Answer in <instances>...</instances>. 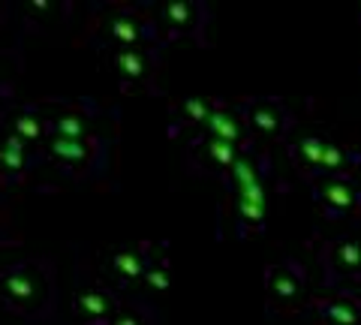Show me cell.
<instances>
[{
  "instance_id": "cell-1",
  "label": "cell",
  "mask_w": 361,
  "mask_h": 325,
  "mask_svg": "<svg viewBox=\"0 0 361 325\" xmlns=\"http://www.w3.org/2000/svg\"><path fill=\"white\" fill-rule=\"evenodd\" d=\"M54 283L42 262H16L0 271V301L25 319H42L51 310Z\"/></svg>"
},
{
  "instance_id": "cell-2",
  "label": "cell",
  "mask_w": 361,
  "mask_h": 325,
  "mask_svg": "<svg viewBox=\"0 0 361 325\" xmlns=\"http://www.w3.org/2000/svg\"><path fill=\"white\" fill-rule=\"evenodd\" d=\"M226 181L232 184L235 217H238L241 229L259 232L265 226V214H268V190H265L262 172H259V166L247 157V151L238 157V163L232 166Z\"/></svg>"
},
{
  "instance_id": "cell-3",
  "label": "cell",
  "mask_w": 361,
  "mask_h": 325,
  "mask_svg": "<svg viewBox=\"0 0 361 325\" xmlns=\"http://www.w3.org/2000/svg\"><path fill=\"white\" fill-rule=\"evenodd\" d=\"M45 154L54 160L70 178H90L99 166V139L82 136V139H45Z\"/></svg>"
},
{
  "instance_id": "cell-4",
  "label": "cell",
  "mask_w": 361,
  "mask_h": 325,
  "mask_svg": "<svg viewBox=\"0 0 361 325\" xmlns=\"http://www.w3.org/2000/svg\"><path fill=\"white\" fill-rule=\"evenodd\" d=\"M313 199H316V205L322 208V214L331 217V220L349 217V214H355V211L361 208L358 184L349 175H325V178H316Z\"/></svg>"
},
{
  "instance_id": "cell-5",
  "label": "cell",
  "mask_w": 361,
  "mask_h": 325,
  "mask_svg": "<svg viewBox=\"0 0 361 325\" xmlns=\"http://www.w3.org/2000/svg\"><path fill=\"white\" fill-rule=\"evenodd\" d=\"M241 118H244L247 130L256 133V136H262V139H283L292 127L289 109L274 97L247 99L244 109H241Z\"/></svg>"
},
{
  "instance_id": "cell-6",
  "label": "cell",
  "mask_w": 361,
  "mask_h": 325,
  "mask_svg": "<svg viewBox=\"0 0 361 325\" xmlns=\"http://www.w3.org/2000/svg\"><path fill=\"white\" fill-rule=\"evenodd\" d=\"M265 295L271 305L298 307L304 295V268L298 259H283L265 268Z\"/></svg>"
},
{
  "instance_id": "cell-7",
  "label": "cell",
  "mask_w": 361,
  "mask_h": 325,
  "mask_svg": "<svg viewBox=\"0 0 361 325\" xmlns=\"http://www.w3.org/2000/svg\"><path fill=\"white\" fill-rule=\"evenodd\" d=\"M322 271L329 283L361 277V241L358 238H337L322 250Z\"/></svg>"
},
{
  "instance_id": "cell-8",
  "label": "cell",
  "mask_w": 361,
  "mask_h": 325,
  "mask_svg": "<svg viewBox=\"0 0 361 325\" xmlns=\"http://www.w3.org/2000/svg\"><path fill=\"white\" fill-rule=\"evenodd\" d=\"M73 307L87 325H109L118 317V298L106 286H78Z\"/></svg>"
},
{
  "instance_id": "cell-9",
  "label": "cell",
  "mask_w": 361,
  "mask_h": 325,
  "mask_svg": "<svg viewBox=\"0 0 361 325\" xmlns=\"http://www.w3.org/2000/svg\"><path fill=\"white\" fill-rule=\"evenodd\" d=\"M202 130H205L208 139L229 142V145H235L238 151L247 148V136H250V130H247L241 111H238V109H229L226 103H220V99H217V106H214V111H211L208 124L202 127Z\"/></svg>"
},
{
  "instance_id": "cell-10",
  "label": "cell",
  "mask_w": 361,
  "mask_h": 325,
  "mask_svg": "<svg viewBox=\"0 0 361 325\" xmlns=\"http://www.w3.org/2000/svg\"><path fill=\"white\" fill-rule=\"evenodd\" d=\"M205 9L202 4H190V0H172L160 9V25L166 27L169 37H193L202 27Z\"/></svg>"
},
{
  "instance_id": "cell-11",
  "label": "cell",
  "mask_w": 361,
  "mask_h": 325,
  "mask_svg": "<svg viewBox=\"0 0 361 325\" xmlns=\"http://www.w3.org/2000/svg\"><path fill=\"white\" fill-rule=\"evenodd\" d=\"M30 166H33L30 145H25L18 136H13V133L6 130L4 136H0V178L18 184L21 178L30 172Z\"/></svg>"
},
{
  "instance_id": "cell-12",
  "label": "cell",
  "mask_w": 361,
  "mask_h": 325,
  "mask_svg": "<svg viewBox=\"0 0 361 325\" xmlns=\"http://www.w3.org/2000/svg\"><path fill=\"white\" fill-rule=\"evenodd\" d=\"M313 307L322 325H358L361 319V298L353 293H331L329 298L316 301Z\"/></svg>"
},
{
  "instance_id": "cell-13",
  "label": "cell",
  "mask_w": 361,
  "mask_h": 325,
  "mask_svg": "<svg viewBox=\"0 0 361 325\" xmlns=\"http://www.w3.org/2000/svg\"><path fill=\"white\" fill-rule=\"evenodd\" d=\"M90 115L85 106H61L58 115L45 118V139H82L87 133Z\"/></svg>"
},
{
  "instance_id": "cell-14",
  "label": "cell",
  "mask_w": 361,
  "mask_h": 325,
  "mask_svg": "<svg viewBox=\"0 0 361 325\" xmlns=\"http://www.w3.org/2000/svg\"><path fill=\"white\" fill-rule=\"evenodd\" d=\"M148 265H151L148 244H139V247H123V250H118L115 256H111V262H109L111 277H115L121 286L142 280L145 271H148Z\"/></svg>"
},
{
  "instance_id": "cell-15",
  "label": "cell",
  "mask_w": 361,
  "mask_h": 325,
  "mask_svg": "<svg viewBox=\"0 0 361 325\" xmlns=\"http://www.w3.org/2000/svg\"><path fill=\"white\" fill-rule=\"evenodd\" d=\"M111 63H115V73L123 78V82H133V85L148 82L151 73H154V54L148 49H142V46L118 49Z\"/></svg>"
},
{
  "instance_id": "cell-16",
  "label": "cell",
  "mask_w": 361,
  "mask_h": 325,
  "mask_svg": "<svg viewBox=\"0 0 361 325\" xmlns=\"http://www.w3.org/2000/svg\"><path fill=\"white\" fill-rule=\"evenodd\" d=\"M157 25L145 18H135V16H118L109 21V39L115 42L118 49H135L142 42H148L154 37Z\"/></svg>"
},
{
  "instance_id": "cell-17",
  "label": "cell",
  "mask_w": 361,
  "mask_h": 325,
  "mask_svg": "<svg viewBox=\"0 0 361 325\" xmlns=\"http://www.w3.org/2000/svg\"><path fill=\"white\" fill-rule=\"evenodd\" d=\"M199 148H202V163H205V169L211 175H220V178H229L232 166L238 163V157L244 154V151L235 148V145L220 142V139H205V142H199Z\"/></svg>"
},
{
  "instance_id": "cell-18",
  "label": "cell",
  "mask_w": 361,
  "mask_h": 325,
  "mask_svg": "<svg viewBox=\"0 0 361 325\" xmlns=\"http://www.w3.org/2000/svg\"><path fill=\"white\" fill-rule=\"evenodd\" d=\"M9 133L18 136L25 145H42L45 142V118L37 106H25L9 118Z\"/></svg>"
},
{
  "instance_id": "cell-19",
  "label": "cell",
  "mask_w": 361,
  "mask_h": 325,
  "mask_svg": "<svg viewBox=\"0 0 361 325\" xmlns=\"http://www.w3.org/2000/svg\"><path fill=\"white\" fill-rule=\"evenodd\" d=\"M322 151H325V139L322 136H304L295 145H289V157L304 175L319 178V163H322Z\"/></svg>"
},
{
  "instance_id": "cell-20",
  "label": "cell",
  "mask_w": 361,
  "mask_h": 325,
  "mask_svg": "<svg viewBox=\"0 0 361 325\" xmlns=\"http://www.w3.org/2000/svg\"><path fill=\"white\" fill-rule=\"evenodd\" d=\"M358 151H349L346 145L325 139V151H322V163H319V178L325 175H349V169L358 166Z\"/></svg>"
},
{
  "instance_id": "cell-21",
  "label": "cell",
  "mask_w": 361,
  "mask_h": 325,
  "mask_svg": "<svg viewBox=\"0 0 361 325\" xmlns=\"http://www.w3.org/2000/svg\"><path fill=\"white\" fill-rule=\"evenodd\" d=\"M214 106H217V99H211V97H184L178 103V118H180V124L205 127Z\"/></svg>"
},
{
  "instance_id": "cell-22",
  "label": "cell",
  "mask_w": 361,
  "mask_h": 325,
  "mask_svg": "<svg viewBox=\"0 0 361 325\" xmlns=\"http://www.w3.org/2000/svg\"><path fill=\"white\" fill-rule=\"evenodd\" d=\"M145 283H148L151 289H157V293H166L169 283H172V274H169V265L166 262H157L154 256H151V265H148V271H145Z\"/></svg>"
},
{
  "instance_id": "cell-23",
  "label": "cell",
  "mask_w": 361,
  "mask_h": 325,
  "mask_svg": "<svg viewBox=\"0 0 361 325\" xmlns=\"http://www.w3.org/2000/svg\"><path fill=\"white\" fill-rule=\"evenodd\" d=\"M111 325H142V319L135 317V313H118V317L111 319Z\"/></svg>"
},
{
  "instance_id": "cell-24",
  "label": "cell",
  "mask_w": 361,
  "mask_h": 325,
  "mask_svg": "<svg viewBox=\"0 0 361 325\" xmlns=\"http://www.w3.org/2000/svg\"><path fill=\"white\" fill-rule=\"evenodd\" d=\"M358 9H361V6H358Z\"/></svg>"
}]
</instances>
